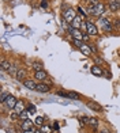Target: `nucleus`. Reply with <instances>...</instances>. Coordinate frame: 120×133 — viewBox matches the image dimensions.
<instances>
[{"label": "nucleus", "instance_id": "nucleus-1", "mask_svg": "<svg viewBox=\"0 0 120 133\" xmlns=\"http://www.w3.org/2000/svg\"><path fill=\"white\" fill-rule=\"evenodd\" d=\"M105 12V4L104 3H98L97 5H90L89 7V14L93 16H101Z\"/></svg>", "mask_w": 120, "mask_h": 133}, {"label": "nucleus", "instance_id": "nucleus-2", "mask_svg": "<svg viewBox=\"0 0 120 133\" xmlns=\"http://www.w3.org/2000/svg\"><path fill=\"white\" fill-rule=\"evenodd\" d=\"M16 103H18V99L15 98V96L14 95H8V98H7V101H5L4 105H5V107H7L8 110H14Z\"/></svg>", "mask_w": 120, "mask_h": 133}, {"label": "nucleus", "instance_id": "nucleus-3", "mask_svg": "<svg viewBox=\"0 0 120 133\" xmlns=\"http://www.w3.org/2000/svg\"><path fill=\"white\" fill-rule=\"evenodd\" d=\"M75 18H76L75 10H74V8H67V11L64 12V21L68 22V23H71V22L75 19Z\"/></svg>", "mask_w": 120, "mask_h": 133}, {"label": "nucleus", "instance_id": "nucleus-4", "mask_svg": "<svg viewBox=\"0 0 120 133\" xmlns=\"http://www.w3.org/2000/svg\"><path fill=\"white\" fill-rule=\"evenodd\" d=\"M68 33L73 35V38H74V39H82V41H83V33L79 31V29L68 27Z\"/></svg>", "mask_w": 120, "mask_h": 133}, {"label": "nucleus", "instance_id": "nucleus-5", "mask_svg": "<svg viewBox=\"0 0 120 133\" xmlns=\"http://www.w3.org/2000/svg\"><path fill=\"white\" fill-rule=\"evenodd\" d=\"M86 27H87V30H86V33H87V34H90V35H97V34H98V31H97V26H95L93 22L87 21V22H86Z\"/></svg>", "mask_w": 120, "mask_h": 133}, {"label": "nucleus", "instance_id": "nucleus-6", "mask_svg": "<svg viewBox=\"0 0 120 133\" xmlns=\"http://www.w3.org/2000/svg\"><path fill=\"white\" fill-rule=\"evenodd\" d=\"M37 92H41V94H45V92H49L51 91V86L49 84H45V83H40L37 84V88H35Z\"/></svg>", "mask_w": 120, "mask_h": 133}, {"label": "nucleus", "instance_id": "nucleus-7", "mask_svg": "<svg viewBox=\"0 0 120 133\" xmlns=\"http://www.w3.org/2000/svg\"><path fill=\"white\" fill-rule=\"evenodd\" d=\"M33 128H34V122L32 119H26V121H23V122L21 124V129L22 130H30Z\"/></svg>", "mask_w": 120, "mask_h": 133}, {"label": "nucleus", "instance_id": "nucleus-8", "mask_svg": "<svg viewBox=\"0 0 120 133\" xmlns=\"http://www.w3.org/2000/svg\"><path fill=\"white\" fill-rule=\"evenodd\" d=\"M79 50H81V53L83 54V56H86V57H89V56H92V49H90V46H89V44H83L81 48H79Z\"/></svg>", "mask_w": 120, "mask_h": 133}, {"label": "nucleus", "instance_id": "nucleus-9", "mask_svg": "<svg viewBox=\"0 0 120 133\" xmlns=\"http://www.w3.org/2000/svg\"><path fill=\"white\" fill-rule=\"evenodd\" d=\"M100 23H101V27H103L104 31H111L112 30V25H111V22L108 19H101Z\"/></svg>", "mask_w": 120, "mask_h": 133}, {"label": "nucleus", "instance_id": "nucleus-10", "mask_svg": "<svg viewBox=\"0 0 120 133\" xmlns=\"http://www.w3.org/2000/svg\"><path fill=\"white\" fill-rule=\"evenodd\" d=\"M23 86H25L26 88H29V90H34V91H35V88H37V84H35V82L32 80V79H26L25 82H23Z\"/></svg>", "mask_w": 120, "mask_h": 133}, {"label": "nucleus", "instance_id": "nucleus-11", "mask_svg": "<svg viewBox=\"0 0 120 133\" xmlns=\"http://www.w3.org/2000/svg\"><path fill=\"white\" fill-rule=\"evenodd\" d=\"M90 72H92L94 76H103L104 75V71L101 69V66H98V65L92 66V68H90Z\"/></svg>", "mask_w": 120, "mask_h": 133}, {"label": "nucleus", "instance_id": "nucleus-12", "mask_svg": "<svg viewBox=\"0 0 120 133\" xmlns=\"http://www.w3.org/2000/svg\"><path fill=\"white\" fill-rule=\"evenodd\" d=\"M120 8V0H111L109 2V10L116 12V11Z\"/></svg>", "mask_w": 120, "mask_h": 133}, {"label": "nucleus", "instance_id": "nucleus-13", "mask_svg": "<svg viewBox=\"0 0 120 133\" xmlns=\"http://www.w3.org/2000/svg\"><path fill=\"white\" fill-rule=\"evenodd\" d=\"M82 18L81 16H78L76 15V18H75V19L73 21V22H71V27H74V29H79L81 26H82Z\"/></svg>", "mask_w": 120, "mask_h": 133}, {"label": "nucleus", "instance_id": "nucleus-14", "mask_svg": "<svg viewBox=\"0 0 120 133\" xmlns=\"http://www.w3.org/2000/svg\"><path fill=\"white\" fill-rule=\"evenodd\" d=\"M35 79H37V80H45L46 79V77H48V74H46V72L43 69V71H38V72H35Z\"/></svg>", "mask_w": 120, "mask_h": 133}, {"label": "nucleus", "instance_id": "nucleus-15", "mask_svg": "<svg viewBox=\"0 0 120 133\" xmlns=\"http://www.w3.org/2000/svg\"><path fill=\"white\" fill-rule=\"evenodd\" d=\"M16 79L18 80H25V77H26V71L25 69H23V68H19V69H18V72H16Z\"/></svg>", "mask_w": 120, "mask_h": 133}, {"label": "nucleus", "instance_id": "nucleus-16", "mask_svg": "<svg viewBox=\"0 0 120 133\" xmlns=\"http://www.w3.org/2000/svg\"><path fill=\"white\" fill-rule=\"evenodd\" d=\"M14 110H15L18 114H21L22 111H25V103H23L22 101H18V103H16V106H15Z\"/></svg>", "mask_w": 120, "mask_h": 133}, {"label": "nucleus", "instance_id": "nucleus-17", "mask_svg": "<svg viewBox=\"0 0 120 133\" xmlns=\"http://www.w3.org/2000/svg\"><path fill=\"white\" fill-rule=\"evenodd\" d=\"M87 106L90 109H93L94 111H103V107H101L100 105H97V103H94V102H87Z\"/></svg>", "mask_w": 120, "mask_h": 133}, {"label": "nucleus", "instance_id": "nucleus-18", "mask_svg": "<svg viewBox=\"0 0 120 133\" xmlns=\"http://www.w3.org/2000/svg\"><path fill=\"white\" fill-rule=\"evenodd\" d=\"M89 125L92 126L93 129H97V126H98V119H97V118H90V119H89Z\"/></svg>", "mask_w": 120, "mask_h": 133}, {"label": "nucleus", "instance_id": "nucleus-19", "mask_svg": "<svg viewBox=\"0 0 120 133\" xmlns=\"http://www.w3.org/2000/svg\"><path fill=\"white\" fill-rule=\"evenodd\" d=\"M40 129H41L43 133H52V128H51V126H48V125H43Z\"/></svg>", "mask_w": 120, "mask_h": 133}, {"label": "nucleus", "instance_id": "nucleus-20", "mask_svg": "<svg viewBox=\"0 0 120 133\" xmlns=\"http://www.w3.org/2000/svg\"><path fill=\"white\" fill-rule=\"evenodd\" d=\"M34 125H37V126H40V128H41V126L44 125V118L43 117H37V118H35V121H34Z\"/></svg>", "mask_w": 120, "mask_h": 133}, {"label": "nucleus", "instance_id": "nucleus-21", "mask_svg": "<svg viewBox=\"0 0 120 133\" xmlns=\"http://www.w3.org/2000/svg\"><path fill=\"white\" fill-rule=\"evenodd\" d=\"M11 66H13V65H11L8 61H2V69L3 71H8Z\"/></svg>", "mask_w": 120, "mask_h": 133}, {"label": "nucleus", "instance_id": "nucleus-22", "mask_svg": "<svg viewBox=\"0 0 120 133\" xmlns=\"http://www.w3.org/2000/svg\"><path fill=\"white\" fill-rule=\"evenodd\" d=\"M19 119H22V121H26V119H29V113H27V110L22 111V113L19 114Z\"/></svg>", "mask_w": 120, "mask_h": 133}, {"label": "nucleus", "instance_id": "nucleus-23", "mask_svg": "<svg viewBox=\"0 0 120 133\" xmlns=\"http://www.w3.org/2000/svg\"><path fill=\"white\" fill-rule=\"evenodd\" d=\"M26 110H27V113H29V114H34L35 111H37V109H35V106H34V105H29Z\"/></svg>", "mask_w": 120, "mask_h": 133}, {"label": "nucleus", "instance_id": "nucleus-24", "mask_svg": "<svg viewBox=\"0 0 120 133\" xmlns=\"http://www.w3.org/2000/svg\"><path fill=\"white\" fill-rule=\"evenodd\" d=\"M8 92H2V95H0V102L2 103H5V101H7V98H8Z\"/></svg>", "mask_w": 120, "mask_h": 133}, {"label": "nucleus", "instance_id": "nucleus-25", "mask_svg": "<svg viewBox=\"0 0 120 133\" xmlns=\"http://www.w3.org/2000/svg\"><path fill=\"white\" fill-rule=\"evenodd\" d=\"M33 69H34L35 72L43 71V64H40V63H34V64H33Z\"/></svg>", "mask_w": 120, "mask_h": 133}, {"label": "nucleus", "instance_id": "nucleus-26", "mask_svg": "<svg viewBox=\"0 0 120 133\" xmlns=\"http://www.w3.org/2000/svg\"><path fill=\"white\" fill-rule=\"evenodd\" d=\"M67 98H70V99H78V98H79V94H76V92H68L67 94Z\"/></svg>", "mask_w": 120, "mask_h": 133}, {"label": "nucleus", "instance_id": "nucleus-27", "mask_svg": "<svg viewBox=\"0 0 120 133\" xmlns=\"http://www.w3.org/2000/svg\"><path fill=\"white\" fill-rule=\"evenodd\" d=\"M74 45L78 48V49H79V48L83 45V41L82 39H74Z\"/></svg>", "mask_w": 120, "mask_h": 133}, {"label": "nucleus", "instance_id": "nucleus-28", "mask_svg": "<svg viewBox=\"0 0 120 133\" xmlns=\"http://www.w3.org/2000/svg\"><path fill=\"white\" fill-rule=\"evenodd\" d=\"M8 72H10L11 75H14V76H16V72H18V68H16V66H11V68L8 69Z\"/></svg>", "mask_w": 120, "mask_h": 133}, {"label": "nucleus", "instance_id": "nucleus-29", "mask_svg": "<svg viewBox=\"0 0 120 133\" xmlns=\"http://www.w3.org/2000/svg\"><path fill=\"white\" fill-rule=\"evenodd\" d=\"M89 119H90L89 117H82V118H81V124H82V125H85V124L87 125V124H89Z\"/></svg>", "mask_w": 120, "mask_h": 133}, {"label": "nucleus", "instance_id": "nucleus-30", "mask_svg": "<svg viewBox=\"0 0 120 133\" xmlns=\"http://www.w3.org/2000/svg\"><path fill=\"white\" fill-rule=\"evenodd\" d=\"M18 118H19V114H18L16 111L11 114V119H13V121H15V119H18Z\"/></svg>", "mask_w": 120, "mask_h": 133}, {"label": "nucleus", "instance_id": "nucleus-31", "mask_svg": "<svg viewBox=\"0 0 120 133\" xmlns=\"http://www.w3.org/2000/svg\"><path fill=\"white\" fill-rule=\"evenodd\" d=\"M89 46H90V49H92V52H93V53L97 52V49H95V45H94V44H89Z\"/></svg>", "mask_w": 120, "mask_h": 133}, {"label": "nucleus", "instance_id": "nucleus-32", "mask_svg": "<svg viewBox=\"0 0 120 133\" xmlns=\"http://www.w3.org/2000/svg\"><path fill=\"white\" fill-rule=\"evenodd\" d=\"M87 2L92 4V5H97L98 4V0H87Z\"/></svg>", "mask_w": 120, "mask_h": 133}, {"label": "nucleus", "instance_id": "nucleus-33", "mask_svg": "<svg viewBox=\"0 0 120 133\" xmlns=\"http://www.w3.org/2000/svg\"><path fill=\"white\" fill-rule=\"evenodd\" d=\"M78 11L81 12V15H82V16H86V15H87V12H83V10H82L81 7H78Z\"/></svg>", "mask_w": 120, "mask_h": 133}, {"label": "nucleus", "instance_id": "nucleus-34", "mask_svg": "<svg viewBox=\"0 0 120 133\" xmlns=\"http://www.w3.org/2000/svg\"><path fill=\"white\" fill-rule=\"evenodd\" d=\"M41 7H43V8H46V7H48L46 0H43V2H41Z\"/></svg>", "mask_w": 120, "mask_h": 133}, {"label": "nucleus", "instance_id": "nucleus-35", "mask_svg": "<svg viewBox=\"0 0 120 133\" xmlns=\"http://www.w3.org/2000/svg\"><path fill=\"white\" fill-rule=\"evenodd\" d=\"M83 41H89V35H87V33H83Z\"/></svg>", "mask_w": 120, "mask_h": 133}, {"label": "nucleus", "instance_id": "nucleus-36", "mask_svg": "<svg viewBox=\"0 0 120 133\" xmlns=\"http://www.w3.org/2000/svg\"><path fill=\"white\" fill-rule=\"evenodd\" d=\"M34 130H35V129L33 128V129H30V130H23L22 133H34Z\"/></svg>", "mask_w": 120, "mask_h": 133}, {"label": "nucleus", "instance_id": "nucleus-37", "mask_svg": "<svg viewBox=\"0 0 120 133\" xmlns=\"http://www.w3.org/2000/svg\"><path fill=\"white\" fill-rule=\"evenodd\" d=\"M94 60H95V63H103V60H101L100 57H95Z\"/></svg>", "mask_w": 120, "mask_h": 133}, {"label": "nucleus", "instance_id": "nucleus-38", "mask_svg": "<svg viewBox=\"0 0 120 133\" xmlns=\"http://www.w3.org/2000/svg\"><path fill=\"white\" fill-rule=\"evenodd\" d=\"M55 129L59 130V124H57V122H55Z\"/></svg>", "mask_w": 120, "mask_h": 133}, {"label": "nucleus", "instance_id": "nucleus-39", "mask_svg": "<svg viewBox=\"0 0 120 133\" xmlns=\"http://www.w3.org/2000/svg\"><path fill=\"white\" fill-rule=\"evenodd\" d=\"M34 133H43V132H41V129H35Z\"/></svg>", "mask_w": 120, "mask_h": 133}, {"label": "nucleus", "instance_id": "nucleus-40", "mask_svg": "<svg viewBox=\"0 0 120 133\" xmlns=\"http://www.w3.org/2000/svg\"><path fill=\"white\" fill-rule=\"evenodd\" d=\"M100 133H111V132H109V130H101Z\"/></svg>", "mask_w": 120, "mask_h": 133}, {"label": "nucleus", "instance_id": "nucleus-41", "mask_svg": "<svg viewBox=\"0 0 120 133\" xmlns=\"http://www.w3.org/2000/svg\"><path fill=\"white\" fill-rule=\"evenodd\" d=\"M119 26H120V21H119Z\"/></svg>", "mask_w": 120, "mask_h": 133}]
</instances>
